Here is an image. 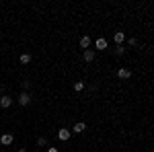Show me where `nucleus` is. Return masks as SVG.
<instances>
[{"label":"nucleus","mask_w":154,"mask_h":152,"mask_svg":"<svg viewBox=\"0 0 154 152\" xmlns=\"http://www.w3.org/2000/svg\"><path fill=\"white\" fill-rule=\"evenodd\" d=\"M11 105H12V99L8 95H2V97H0V107H2V109H8Z\"/></svg>","instance_id":"obj_1"},{"label":"nucleus","mask_w":154,"mask_h":152,"mask_svg":"<svg viewBox=\"0 0 154 152\" xmlns=\"http://www.w3.org/2000/svg\"><path fill=\"white\" fill-rule=\"evenodd\" d=\"M58 138H60V140H62V142H68V140H70V129L62 128V129H60V132H58Z\"/></svg>","instance_id":"obj_2"},{"label":"nucleus","mask_w":154,"mask_h":152,"mask_svg":"<svg viewBox=\"0 0 154 152\" xmlns=\"http://www.w3.org/2000/svg\"><path fill=\"white\" fill-rule=\"evenodd\" d=\"M117 76H119V78H121V80H128V78H130V76H131V70H130V68H119Z\"/></svg>","instance_id":"obj_3"},{"label":"nucleus","mask_w":154,"mask_h":152,"mask_svg":"<svg viewBox=\"0 0 154 152\" xmlns=\"http://www.w3.org/2000/svg\"><path fill=\"white\" fill-rule=\"evenodd\" d=\"M82 58H84V62H93L95 60V49H84Z\"/></svg>","instance_id":"obj_4"},{"label":"nucleus","mask_w":154,"mask_h":152,"mask_svg":"<svg viewBox=\"0 0 154 152\" xmlns=\"http://www.w3.org/2000/svg\"><path fill=\"white\" fill-rule=\"evenodd\" d=\"M19 103H21V105H29V103H31V97H29V95H27V93H21V95H19Z\"/></svg>","instance_id":"obj_5"},{"label":"nucleus","mask_w":154,"mask_h":152,"mask_svg":"<svg viewBox=\"0 0 154 152\" xmlns=\"http://www.w3.org/2000/svg\"><path fill=\"white\" fill-rule=\"evenodd\" d=\"M12 140H14V136H12V134H2V138H0V142H2L4 146L12 144Z\"/></svg>","instance_id":"obj_6"},{"label":"nucleus","mask_w":154,"mask_h":152,"mask_svg":"<svg viewBox=\"0 0 154 152\" xmlns=\"http://www.w3.org/2000/svg\"><path fill=\"white\" fill-rule=\"evenodd\" d=\"M113 39H115V43H117V45H121V43L125 41V33H123V31H117V33L113 35Z\"/></svg>","instance_id":"obj_7"},{"label":"nucleus","mask_w":154,"mask_h":152,"mask_svg":"<svg viewBox=\"0 0 154 152\" xmlns=\"http://www.w3.org/2000/svg\"><path fill=\"white\" fill-rule=\"evenodd\" d=\"M95 47L97 49H107V39L105 37H99V39L95 41Z\"/></svg>","instance_id":"obj_8"},{"label":"nucleus","mask_w":154,"mask_h":152,"mask_svg":"<svg viewBox=\"0 0 154 152\" xmlns=\"http://www.w3.org/2000/svg\"><path fill=\"white\" fill-rule=\"evenodd\" d=\"M80 47H82V49H88V47H91V37L88 35H84L82 39H80Z\"/></svg>","instance_id":"obj_9"},{"label":"nucleus","mask_w":154,"mask_h":152,"mask_svg":"<svg viewBox=\"0 0 154 152\" xmlns=\"http://www.w3.org/2000/svg\"><path fill=\"white\" fill-rule=\"evenodd\" d=\"M84 129H86V126H84L82 121H78V123H74V129H72V132H76V134H82Z\"/></svg>","instance_id":"obj_10"},{"label":"nucleus","mask_w":154,"mask_h":152,"mask_svg":"<svg viewBox=\"0 0 154 152\" xmlns=\"http://www.w3.org/2000/svg\"><path fill=\"white\" fill-rule=\"evenodd\" d=\"M29 62H31V56L29 54H23L21 56V64H29Z\"/></svg>","instance_id":"obj_11"},{"label":"nucleus","mask_w":154,"mask_h":152,"mask_svg":"<svg viewBox=\"0 0 154 152\" xmlns=\"http://www.w3.org/2000/svg\"><path fill=\"white\" fill-rule=\"evenodd\" d=\"M82 88H84V82H74V91L76 93H80Z\"/></svg>","instance_id":"obj_12"},{"label":"nucleus","mask_w":154,"mask_h":152,"mask_svg":"<svg viewBox=\"0 0 154 152\" xmlns=\"http://www.w3.org/2000/svg\"><path fill=\"white\" fill-rule=\"evenodd\" d=\"M123 51H125V47H123V45H117V47H115V54H117V56H121Z\"/></svg>","instance_id":"obj_13"},{"label":"nucleus","mask_w":154,"mask_h":152,"mask_svg":"<svg viewBox=\"0 0 154 152\" xmlns=\"http://www.w3.org/2000/svg\"><path fill=\"white\" fill-rule=\"evenodd\" d=\"M37 144H39V146H48V140H45V138H39Z\"/></svg>","instance_id":"obj_14"},{"label":"nucleus","mask_w":154,"mask_h":152,"mask_svg":"<svg viewBox=\"0 0 154 152\" xmlns=\"http://www.w3.org/2000/svg\"><path fill=\"white\" fill-rule=\"evenodd\" d=\"M48 152H60L58 148H48Z\"/></svg>","instance_id":"obj_15"},{"label":"nucleus","mask_w":154,"mask_h":152,"mask_svg":"<svg viewBox=\"0 0 154 152\" xmlns=\"http://www.w3.org/2000/svg\"><path fill=\"white\" fill-rule=\"evenodd\" d=\"M19 152H27V150H25V148H21V150H19Z\"/></svg>","instance_id":"obj_16"}]
</instances>
